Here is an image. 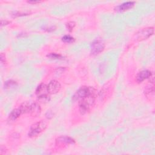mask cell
<instances>
[{
	"label": "cell",
	"mask_w": 155,
	"mask_h": 155,
	"mask_svg": "<svg viewBox=\"0 0 155 155\" xmlns=\"http://www.w3.org/2000/svg\"><path fill=\"white\" fill-rule=\"evenodd\" d=\"M96 96V93H94L79 101V111L81 114H85L90 111L94 104Z\"/></svg>",
	"instance_id": "obj_1"
},
{
	"label": "cell",
	"mask_w": 155,
	"mask_h": 155,
	"mask_svg": "<svg viewBox=\"0 0 155 155\" xmlns=\"http://www.w3.org/2000/svg\"><path fill=\"white\" fill-rule=\"evenodd\" d=\"M94 93H96V90L94 88L92 87H82L75 93V94L73 96L72 99L74 101H79L85 97Z\"/></svg>",
	"instance_id": "obj_2"
},
{
	"label": "cell",
	"mask_w": 155,
	"mask_h": 155,
	"mask_svg": "<svg viewBox=\"0 0 155 155\" xmlns=\"http://www.w3.org/2000/svg\"><path fill=\"white\" fill-rule=\"evenodd\" d=\"M36 94L38 97V99L41 102H46L50 101L49 93L47 88V85L45 84H39L36 89Z\"/></svg>",
	"instance_id": "obj_3"
},
{
	"label": "cell",
	"mask_w": 155,
	"mask_h": 155,
	"mask_svg": "<svg viewBox=\"0 0 155 155\" xmlns=\"http://www.w3.org/2000/svg\"><path fill=\"white\" fill-rule=\"evenodd\" d=\"M47 126V124L44 120H41L33 124L29 130V132L28 134V137H33L37 136L44 130H45Z\"/></svg>",
	"instance_id": "obj_4"
},
{
	"label": "cell",
	"mask_w": 155,
	"mask_h": 155,
	"mask_svg": "<svg viewBox=\"0 0 155 155\" xmlns=\"http://www.w3.org/2000/svg\"><path fill=\"white\" fill-rule=\"evenodd\" d=\"M154 33V28L152 27H146L139 30L134 36L136 41H140L148 39Z\"/></svg>",
	"instance_id": "obj_5"
},
{
	"label": "cell",
	"mask_w": 155,
	"mask_h": 155,
	"mask_svg": "<svg viewBox=\"0 0 155 155\" xmlns=\"http://www.w3.org/2000/svg\"><path fill=\"white\" fill-rule=\"evenodd\" d=\"M104 42L102 39H96L91 44V54L92 55H97L104 50Z\"/></svg>",
	"instance_id": "obj_6"
},
{
	"label": "cell",
	"mask_w": 155,
	"mask_h": 155,
	"mask_svg": "<svg viewBox=\"0 0 155 155\" xmlns=\"http://www.w3.org/2000/svg\"><path fill=\"white\" fill-rule=\"evenodd\" d=\"M47 88L49 94H56L60 91L61 85L58 81L52 80L47 85Z\"/></svg>",
	"instance_id": "obj_7"
},
{
	"label": "cell",
	"mask_w": 155,
	"mask_h": 155,
	"mask_svg": "<svg viewBox=\"0 0 155 155\" xmlns=\"http://www.w3.org/2000/svg\"><path fill=\"white\" fill-rule=\"evenodd\" d=\"M152 76L151 71L148 70H143L137 73L136 77V80L138 83H141L147 79L150 78Z\"/></svg>",
	"instance_id": "obj_8"
},
{
	"label": "cell",
	"mask_w": 155,
	"mask_h": 155,
	"mask_svg": "<svg viewBox=\"0 0 155 155\" xmlns=\"http://www.w3.org/2000/svg\"><path fill=\"white\" fill-rule=\"evenodd\" d=\"M56 143L57 145L59 144H74L75 143L74 140L67 136H61L56 139Z\"/></svg>",
	"instance_id": "obj_9"
},
{
	"label": "cell",
	"mask_w": 155,
	"mask_h": 155,
	"mask_svg": "<svg viewBox=\"0 0 155 155\" xmlns=\"http://www.w3.org/2000/svg\"><path fill=\"white\" fill-rule=\"evenodd\" d=\"M134 5V2L133 1H128L122 3V4L119 5L115 8V10L117 12H124L131 8Z\"/></svg>",
	"instance_id": "obj_10"
},
{
	"label": "cell",
	"mask_w": 155,
	"mask_h": 155,
	"mask_svg": "<svg viewBox=\"0 0 155 155\" xmlns=\"http://www.w3.org/2000/svg\"><path fill=\"white\" fill-rule=\"evenodd\" d=\"M22 112L20 110L19 108H16L14 109L13 110H12L11 111V113H10L8 117V122H15L21 114H22Z\"/></svg>",
	"instance_id": "obj_11"
},
{
	"label": "cell",
	"mask_w": 155,
	"mask_h": 155,
	"mask_svg": "<svg viewBox=\"0 0 155 155\" xmlns=\"http://www.w3.org/2000/svg\"><path fill=\"white\" fill-rule=\"evenodd\" d=\"M41 111V108L40 105L37 103H32L31 104L30 110V113L31 116L34 117L38 116Z\"/></svg>",
	"instance_id": "obj_12"
},
{
	"label": "cell",
	"mask_w": 155,
	"mask_h": 155,
	"mask_svg": "<svg viewBox=\"0 0 155 155\" xmlns=\"http://www.w3.org/2000/svg\"><path fill=\"white\" fill-rule=\"evenodd\" d=\"M144 94L147 97L150 98L153 97L154 95V85H147L144 90Z\"/></svg>",
	"instance_id": "obj_13"
},
{
	"label": "cell",
	"mask_w": 155,
	"mask_h": 155,
	"mask_svg": "<svg viewBox=\"0 0 155 155\" xmlns=\"http://www.w3.org/2000/svg\"><path fill=\"white\" fill-rule=\"evenodd\" d=\"M18 86V84L16 81L13 80L7 81L4 83V88L6 90H10L16 88Z\"/></svg>",
	"instance_id": "obj_14"
},
{
	"label": "cell",
	"mask_w": 155,
	"mask_h": 155,
	"mask_svg": "<svg viewBox=\"0 0 155 155\" xmlns=\"http://www.w3.org/2000/svg\"><path fill=\"white\" fill-rule=\"evenodd\" d=\"M30 107H31V104H30L28 102H24L21 105V106L19 107V108L22 113L24 114V113H27L30 112Z\"/></svg>",
	"instance_id": "obj_15"
},
{
	"label": "cell",
	"mask_w": 155,
	"mask_h": 155,
	"mask_svg": "<svg viewBox=\"0 0 155 155\" xmlns=\"http://www.w3.org/2000/svg\"><path fill=\"white\" fill-rule=\"evenodd\" d=\"M47 57L52 59H62L64 58V57L61 54L54 53H51L47 54Z\"/></svg>",
	"instance_id": "obj_16"
},
{
	"label": "cell",
	"mask_w": 155,
	"mask_h": 155,
	"mask_svg": "<svg viewBox=\"0 0 155 155\" xmlns=\"http://www.w3.org/2000/svg\"><path fill=\"white\" fill-rule=\"evenodd\" d=\"M62 41L66 43H71L74 42V38L70 35H65L62 38Z\"/></svg>",
	"instance_id": "obj_17"
},
{
	"label": "cell",
	"mask_w": 155,
	"mask_h": 155,
	"mask_svg": "<svg viewBox=\"0 0 155 155\" xmlns=\"http://www.w3.org/2000/svg\"><path fill=\"white\" fill-rule=\"evenodd\" d=\"M75 25H76V24L74 22L70 21L66 24V27H67V28L68 30V31H71L75 27Z\"/></svg>",
	"instance_id": "obj_18"
},
{
	"label": "cell",
	"mask_w": 155,
	"mask_h": 155,
	"mask_svg": "<svg viewBox=\"0 0 155 155\" xmlns=\"http://www.w3.org/2000/svg\"><path fill=\"white\" fill-rule=\"evenodd\" d=\"M0 60H1V62L2 64H5V56L3 53L1 54Z\"/></svg>",
	"instance_id": "obj_19"
},
{
	"label": "cell",
	"mask_w": 155,
	"mask_h": 155,
	"mask_svg": "<svg viewBox=\"0 0 155 155\" xmlns=\"http://www.w3.org/2000/svg\"><path fill=\"white\" fill-rule=\"evenodd\" d=\"M45 116H46V117H47V118H49V119H50V118H51V117H52L53 116V113L51 111H48L47 112Z\"/></svg>",
	"instance_id": "obj_20"
},
{
	"label": "cell",
	"mask_w": 155,
	"mask_h": 155,
	"mask_svg": "<svg viewBox=\"0 0 155 155\" xmlns=\"http://www.w3.org/2000/svg\"><path fill=\"white\" fill-rule=\"evenodd\" d=\"M10 22L8 21H4V20H1V26H3V25H7Z\"/></svg>",
	"instance_id": "obj_21"
},
{
	"label": "cell",
	"mask_w": 155,
	"mask_h": 155,
	"mask_svg": "<svg viewBox=\"0 0 155 155\" xmlns=\"http://www.w3.org/2000/svg\"><path fill=\"white\" fill-rule=\"evenodd\" d=\"M29 3H32V4H36V3H39L40 1H28Z\"/></svg>",
	"instance_id": "obj_22"
}]
</instances>
